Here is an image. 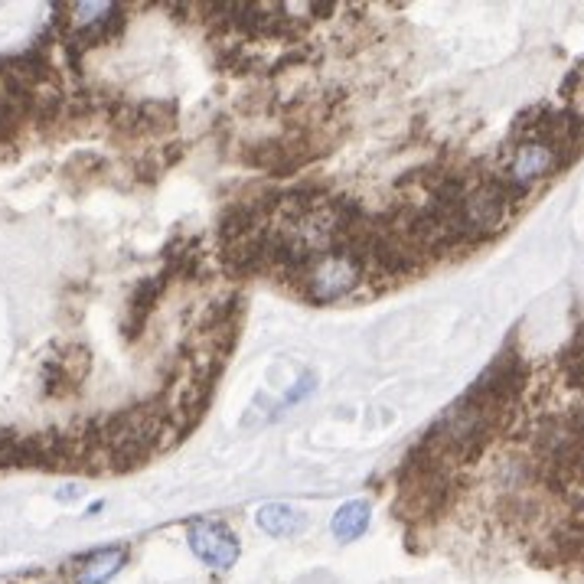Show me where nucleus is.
Returning <instances> with one entry per match:
<instances>
[{
    "instance_id": "obj_4",
    "label": "nucleus",
    "mask_w": 584,
    "mask_h": 584,
    "mask_svg": "<svg viewBox=\"0 0 584 584\" xmlns=\"http://www.w3.org/2000/svg\"><path fill=\"white\" fill-rule=\"evenodd\" d=\"M186 542H190L193 555L200 558L203 565L216 568V571H229L239 562V539L232 536L229 526L216 523V519H196L186 529Z\"/></svg>"
},
{
    "instance_id": "obj_11",
    "label": "nucleus",
    "mask_w": 584,
    "mask_h": 584,
    "mask_svg": "<svg viewBox=\"0 0 584 584\" xmlns=\"http://www.w3.org/2000/svg\"><path fill=\"white\" fill-rule=\"evenodd\" d=\"M76 496H79L76 487H62V490L56 493V500H59V503H69V500H76Z\"/></svg>"
},
{
    "instance_id": "obj_6",
    "label": "nucleus",
    "mask_w": 584,
    "mask_h": 584,
    "mask_svg": "<svg viewBox=\"0 0 584 584\" xmlns=\"http://www.w3.org/2000/svg\"><path fill=\"white\" fill-rule=\"evenodd\" d=\"M255 523H258V529L268 532V536H275V539H294L307 529V516L288 503H268V506L258 509Z\"/></svg>"
},
{
    "instance_id": "obj_1",
    "label": "nucleus",
    "mask_w": 584,
    "mask_h": 584,
    "mask_svg": "<svg viewBox=\"0 0 584 584\" xmlns=\"http://www.w3.org/2000/svg\"><path fill=\"white\" fill-rule=\"evenodd\" d=\"M523 385H526L523 356H519L513 346H506V350L480 372L477 382L464 392V399L470 405H477L480 412L500 418L506 425V418L513 415V405L519 399V392H523Z\"/></svg>"
},
{
    "instance_id": "obj_8",
    "label": "nucleus",
    "mask_w": 584,
    "mask_h": 584,
    "mask_svg": "<svg viewBox=\"0 0 584 584\" xmlns=\"http://www.w3.org/2000/svg\"><path fill=\"white\" fill-rule=\"evenodd\" d=\"M30 467V438L14 431H0V470Z\"/></svg>"
},
{
    "instance_id": "obj_2",
    "label": "nucleus",
    "mask_w": 584,
    "mask_h": 584,
    "mask_svg": "<svg viewBox=\"0 0 584 584\" xmlns=\"http://www.w3.org/2000/svg\"><path fill=\"white\" fill-rule=\"evenodd\" d=\"M363 278H366V268L359 265L353 255H346L343 248L314 258V262H310L307 271L301 275L304 291L314 304L340 301V297L353 294L359 284H363Z\"/></svg>"
},
{
    "instance_id": "obj_3",
    "label": "nucleus",
    "mask_w": 584,
    "mask_h": 584,
    "mask_svg": "<svg viewBox=\"0 0 584 584\" xmlns=\"http://www.w3.org/2000/svg\"><path fill=\"white\" fill-rule=\"evenodd\" d=\"M509 206H513V200L506 196V190L496 177L470 186V193L464 196V203H461V219H464V226L470 232V239L480 242V239H487V235L500 232V226L509 216Z\"/></svg>"
},
{
    "instance_id": "obj_9",
    "label": "nucleus",
    "mask_w": 584,
    "mask_h": 584,
    "mask_svg": "<svg viewBox=\"0 0 584 584\" xmlns=\"http://www.w3.org/2000/svg\"><path fill=\"white\" fill-rule=\"evenodd\" d=\"M157 294H160V281H147L138 288V294H134V304H131V330L138 333L144 327V320L147 314H151V304L157 301Z\"/></svg>"
},
{
    "instance_id": "obj_10",
    "label": "nucleus",
    "mask_w": 584,
    "mask_h": 584,
    "mask_svg": "<svg viewBox=\"0 0 584 584\" xmlns=\"http://www.w3.org/2000/svg\"><path fill=\"white\" fill-rule=\"evenodd\" d=\"M314 385H317V379H314V376H310V372H307V376H301V382H297L294 389L288 392V399H284V402H288V405L301 402L304 395H310V392H314Z\"/></svg>"
},
{
    "instance_id": "obj_7",
    "label": "nucleus",
    "mask_w": 584,
    "mask_h": 584,
    "mask_svg": "<svg viewBox=\"0 0 584 584\" xmlns=\"http://www.w3.org/2000/svg\"><path fill=\"white\" fill-rule=\"evenodd\" d=\"M330 529H333V536H337L340 542H353V539H359V536H363V532L369 529V503H363V500L343 503V506L337 509V513H333Z\"/></svg>"
},
{
    "instance_id": "obj_5",
    "label": "nucleus",
    "mask_w": 584,
    "mask_h": 584,
    "mask_svg": "<svg viewBox=\"0 0 584 584\" xmlns=\"http://www.w3.org/2000/svg\"><path fill=\"white\" fill-rule=\"evenodd\" d=\"M128 562V549L124 545H111V549H98L82 555L79 571H76V584H105L118 575Z\"/></svg>"
}]
</instances>
